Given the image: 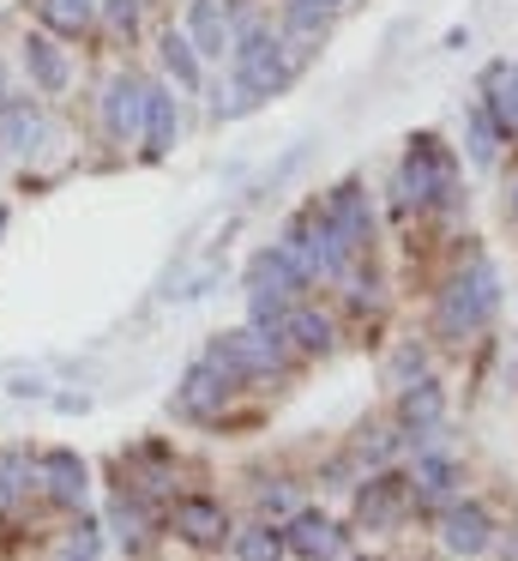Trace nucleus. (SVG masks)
Instances as JSON below:
<instances>
[{"mask_svg": "<svg viewBox=\"0 0 518 561\" xmlns=\"http://www.w3.org/2000/svg\"><path fill=\"white\" fill-rule=\"evenodd\" d=\"M24 67H31V79H36V91H67V55L55 49L48 37H24Z\"/></svg>", "mask_w": 518, "mask_h": 561, "instance_id": "20", "label": "nucleus"}, {"mask_svg": "<svg viewBox=\"0 0 518 561\" xmlns=\"http://www.w3.org/2000/svg\"><path fill=\"white\" fill-rule=\"evenodd\" d=\"M404 501H410V483H398V477H373V483L356 495V519L361 525H392L398 513H404Z\"/></svg>", "mask_w": 518, "mask_h": 561, "instance_id": "18", "label": "nucleus"}, {"mask_svg": "<svg viewBox=\"0 0 518 561\" xmlns=\"http://www.w3.org/2000/svg\"><path fill=\"white\" fill-rule=\"evenodd\" d=\"M260 513H289V489L284 483H265L260 489Z\"/></svg>", "mask_w": 518, "mask_h": 561, "instance_id": "33", "label": "nucleus"}, {"mask_svg": "<svg viewBox=\"0 0 518 561\" xmlns=\"http://www.w3.org/2000/svg\"><path fill=\"white\" fill-rule=\"evenodd\" d=\"M500 79L513 85V98H518V67H500Z\"/></svg>", "mask_w": 518, "mask_h": 561, "instance_id": "34", "label": "nucleus"}, {"mask_svg": "<svg viewBox=\"0 0 518 561\" xmlns=\"http://www.w3.org/2000/svg\"><path fill=\"white\" fill-rule=\"evenodd\" d=\"M320 218H325V224H332V230H337V242H344L349 254H356V248L368 242V230H373V211H368V194H361L356 182L332 187V194H325V206H320Z\"/></svg>", "mask_w": 518, "mask_h": 561, "instance_id": "9", "label": "nucleus"}, {"mask_svg": "<svg viewBox=\"0 0 518 561\" xmlns=\"http://www.w3.org/2000/svg\"><path fill=\"white\" fill-rule=\"evenodd\" d=\"M392 380H398V387H410V380H422V351H416V344H404V351H392Z\"/></svg>", "mask_w": 518, "mask_h": 561, "instance_id": "31", "label": "nucleus"}, {"mask_svg": "<svg viewBox=\"0 0 518 561\" xmlns=\"http://www.w3.org/2000/svg\"><path fill=\"white\" fill-rule=\"evenodd\" d=\"M385 453H392V435H373V440L361 435V440H356V459H368V465H380Z\"/></svg>", "mask_w": 518, "mask_h": 561, "instance_id": "32", "label": "nucleus"}, {"mask_svg": "<svg viewBox=\"0 0 518 561\" xmlns=\"http://www.w3.org/2000/svg\"><path fill=\"white\" fill-rule=\"evenodd\" d=\"M229 55H235V79L253 91V98H277V91L308 67V49H296L289 37H277V31H265V25L241 31Z\"/></svg>", "mask_w": 518, "mask_h": 561, "instance_id": "1", "label": "nucleus"}, {"mask_svg": "<svg viewBox=\"0 0 518 561\" xmlns=\"http://www.w3.org/2000/svg\"><path fill=\"white\" fill-rule=\"evenodd\" d=\"M500 556H506V561H518V537H513V543H506V549H500Z\"/></svg>", "mask_w": 518, "mask_h": 561, "instance_id": "36", "label": "nucleus"}, {"mask_svg": "<svg viewBox=\"0 0 518 561\" xmlns=\"http://www.w3.org/2000/svg\"><path fill=\"white\" fill-rule=\"evenodd\" d=\"M96 13H103V25L115 31V37H133V31H139V0H96Z\"/></svg>", "mask_w": 518, "mask_h": 561, "instance_id": "27", "label": "nucleus"}, {"mask_svg": "<svg viewBox=\"0 0 518 561\" xmlns=\"http://www.w3.org/2000/svg\"><path fill=\"white\" fill-rule=\"evenodd\" d=\"M494 308H500V272H494L488 260H476L464 278L446 284V296H440V332H446V339H464V332L488 327Z\"/></svg>", "mask_w": 518, "mask_h": 561, "instance_id": "3", "label": "nucleus"}, {"mask_svg": "<svg viewBox=\"0 0 518 561\" xmlns=\"http://www.w3.org/2000/svg\"><path fill=\"white\" fill-rule=\"evenodd\" d=\"M175 134H181L175 98H169L163 85H145V127H139V139H145V158H169V146H175Z\"/></svg>", "mask_w": 518, "mask_h": 561, "instance_id": "15", "label": "nucleus"}, {"mask_svg": "<svg viewBox=\"0 0 518 561\" xmlns=\"http://www.w3.org/2000/svg\"><path fill=\"white\" fill-rule=\"evenodd\" d=\"M308 284L313 278L284 254V248L253 254V266H248V314H253V327H277V320L301 302V290H308Z\"/></svg>", "mask_w": 518, "mask_h": 561, "instance_id": "2", "label": "nucleus"}, {"mask_svg": "<svg viewBox=\"0 0 518 561\" xmlns=\"http://www.w3.org/2000/svg\"><path fill=\"white\" fill-rule=\"evenodd\" d=\"M513 218H518V187H513Z\"/></svg>", "mask_w": 518, "mask_h": 561, "instance_id": "37", "label": "nucleus"}, {"mask_svg": "<svg viewBox=\"0 0 518 561\" xmlns=\"http://www.w3.org/2000/svg\"><path fill=\"white\" fill-rule=\"evenodd\" d=\"M175 531L187 537V543H223L229 519H223V507H217V501L187 495V501H175Z\"/></svg>", "mask_w": 518, "mask_h": 561, "instance_id": "17", "label": "nucleus"}, {"mask_svg": "<svg viewBox=\"0 0 518 561\" xmlns=\"http://www.w3.org/2000/svg\"><path fill=\"white\" fill-rule=\"evenodd\" d=\"M108 519H115V531L127 537V543H139V537H145V507H139V501L115 495V507H108Z\"/></svg>", "mask_w": 518, "mask_h": 561, "instance_id": "29", "label": "nucleus"}, {"mask_svg": "<svg viewBox=\"0 0 518 561\" xmlns=\"http://www.w3.org/2000/svg\"><path fill=\"white\" fill-rule=\"evenodd\" d=\"M187 43L199 55H223V49H235V31H229V7L223 0H193L187 7Z\"/></svg>", "mask_w": 518, "mask_h": 561, "instance_id": "13", "label": "nucleus"}, {"mask_svg": "<svg viewBox=\"0 0 518 561\" xmlns=\"http://www.w3.org/2000/svg\"><path fill=\"white\" fill-rule=\"evenodd\" d=\"M235 556L241 561H284L289 549H284V531L277 525H248V531H235Z\"/></svg>", "mask_w": 518, "mask_h": 561, "instance_id": "24", "label": "nucleus"}, {"mask_svg": "<svg viewBox=\"0 0 518 561\" xmlns=\"http://www.w3.org/2000/svg\"><path fill=\"white\" fill-rule=\"evenodd\" d=\"M458 483V465L446 453H422L416 459V477H410V501H446Z\"/></svg>", "mask_w": 518, "mask_h": 561, "instance_id": "21", "label": "nucleus"}, {"mask_svg": "<svg viewBox=\"0 0 518 561\" xmlns=\"http://www.w3.org/2000/svg\"><path fill=\"white\" fill-rule=\"evenodd\" d=\"M36 471H43L48 501H60V507H79V501H84V459L72 447L43 453V459H36Z\"/></svg>", "mask_w": 518, "mask_h": 561, "instance_id": "14", "label": "nucleus"}, {"mask_svg": "<svg viewBox=\"0 0 518 561\" xmlns=\"http://www.w3.org/2000/svg\"><path fill=\"white\" fill-rule=\"evenodd\" d=\"M452 194V163H446L440 139L422 134L410 139V158H404V199L410 206H434V199Z\"/></svg>", "mask_w": 518, "mask_h": 561, "instance_id": "6", "label": "nucleus"}, {"mask_svg": "<svg viewBox=\"0 0 518 561\" xmlns=\"http://www.w3.org/2000/svg\"><path fill=\"white\" fill-rule=\"evenodd\" d=\"M36 13H43L48 31H60V37H79V31H91L96 0H36Z\"/></svg>", "mask_w": 518, "mask_h": 561, "instance_id": "22", "label": "nucleus"}, {"mask_svg": "<svg viewBox=\"0 0 518 561\" xmlns=\"http://www.w3.org/2000/svg\"><path fill=\"white\" fill-rule=\"evenodd\" d=\"M24 489H31V459L19 447H7L0 453V513H19Z\"/></svg>", "mask_w": 518, "mask_h": 561, "instance_id": "25", "label": "nucleus"}, {"mask_svg": "<svg viewBox=\"0 0 518 561\" xmlns=\"http://www.w3.org/2000/svg\"><path fill=\"white\" fill-rule=\"evenodd\" d=\"M488 122H494V134H518V98L500 79V67L488 73Z\"/></svg>", "mask_w": 518, "mask_h": 561, "instance_id": "26", "label": "nucleus"}, {"mask_svg": "<svg viewBox=\"0 0 518 561\" xmlns=\"http://www.w3.org/2000/svg\"><path fill=\"white\" fill-rule=\"evenodd\" d=\"M253 103H260V98H253V91H248V85H241V79H229V85H217V98H211V110H217V115H223V122H235V115H248V110H253Z\"/></svg>", "mask_w": 518, "mask_h": 561, "instance_id": "28", "label": "nucleus"}, {"mask_svg": "<svg viewBox=\"0 0 518 561\" xmlns=\"http://www.w3.org/2000/svg\"><path fill=\"white\" fill-rule=\"evenodd\" d=\"M313 7H325V13H337V7H349V0H313Z\"/></svg>", "mask_w": 518, "mask_h": 561, "instance_id": "35", "label": "nucleus"}, {"mask_svg": "<svg viewBox=\"0 0 518 561\" xmlns=\"http://www.w3.org/2000/svg\"><path fill=\"white\" fill-rule=\"evenodd\" d=\"M284 549H289V556H301V561H337V556H344V531H337L325 513H289Z\"/></svg>", "mask_w": 518, "mask_h": 561, "instance_id": "11", "label": "nucleus"}, {"mask_svg": "<svg viewBox=\"0 0 518 561\" xmlns=\"http://www.w3.org/2000/svg\"><path fill=\"white\" fill-rule=\"evenodd\" d=\"M229 399H235V375H223L211 356H199V363L181 375V387H175V404L187 416H217Z\"/></svg>", "mask_w": 518, "mask_h": 561, "instance_id": "7", "label": "nucleus"}, {"mask_svg": "<svg viewBox=\"0 0 518 561\" xmlns=\"http://www.w3.org/2000/svg\"><path fill=\"white\" fill-rule=\"evenodd\" d=\"M205 356H211L223 375L248 380V375H272V368L284 363V339H277V327H241V332H223Z\"/></svg>", "mask_w": 518, "mask_h": 561, "instance_id": "5", "label": "nucleus"}, {"mask_svg": "<svg viewBox=\"0 0 518 561\" xmlns=\"http://www.w3.org/2000/svg\"><path fill=\"white\" fill-rule=\"evenodd\" d=\"M43 139H48V122H43V110H36V103H24V98L0 103V146H7L12 158L43 151Z\"/></svg>", "mask_w": 518, "mask_h": 561, "instance_id": "12", "label": "nucleus"}, {"mask_svg": "<svg viewBox=\"0 0 518 561\" xmlns=\"http://www.w3.org/2000/svg\"><path fill=\"white\" fill-rule=\"evenodd\" d=\"M398 411H404L410 435L428 440V435H440V423H446V392L422 375V380H410V387H404V404H398Z\"/></svg>", "mask_w": 518, "mask_h": 561, "instance_id": "16", "label": "nucleus"}, {"mask_svg": "<svg viewBox=\"0 0 518 561\" xmlns=\"http://www.w3.org/2000/svg\"><path fill=\"white\" fill-rule=\"evenodd\" d=\"M440 537L452 556H488L494 549V519L476 507V501H452V507L440 513Z\"/></svg>", "mask_w": 518, "mask_h": 561, "instance_id": "10", "label": "nucleus"}, {"mask_svg": "<svg viewBox=\"0 0 518 561\" xmlns=\"http://www.w3.org/2000/svg\"><path fill=\"white\" fill-rule=\"evenodd\" d=\"M284 248L289 260H296L301 272H308V278H344V260H349V248L337 242V230L332 224L320 218V211H308V218H296L284 230Z\"/></svg>", "mask_w": 518, "mask_h": 561, "instance_id": "4", "label": "nucleus"}, {"mask_svg": "<svg viewBox=\"0 0 518 561\" xmlns=\"http://www.w3.org/2000/svg\"><path fill=\"white\" fill-rule=\"evenodd\" d=\"M470 158H476V163H494V122H488V110L470 115Z\"/></svg>", "mask_w": 518, "mask_h": 561, "instance_id": "30", "label": "nucleus"}, {"mask_svg": "<svg viewBox=\"0 0 518 561\" xmlns=\"http://www.w3.org/2000/svg\"><path fill=\"white\" fill-rule=\"evenodd\" d=\"M163 67L175 73L181 91H199V49L187 43V31H169L163 37Z\"/></svg>", "mask_w": 518, "mask_h": 561, "instance_id": "23", "label": "nucleus"}, {"mask_svg": "<svg viewBox=\"0 0 518 561\" xmlns=\"http://www.w3.org/2000/svg\"><path fill=\"white\" fill-rule=\"evenodd\" d=\"M277 339H284V344H296V351H308V356H313V351H332V320L296 302L284 320H277Z\"/></svg>", "mask_w": 518, "mask_h": 561, "instance_id": "19", "label": "nucleus"}, {"mask_svg": "<svg viewBox=\"0 0 518 561\" xmlns=\"http://www.w3.org/2000/svg\"><path fill=\"white\" fill-rule=\"evenodd\" d=\"M0 103H7V91H0Z\"/></svg>", "mask_w": 518, "mask_h": 561, "instance_id": "38", "label": "nucleus"}, {"mask_svg": "<svg viewBox=\"0 0 518 561\" xmlns=\"http://www.w3.org/2000/svg\"><path fill=\"white\" fill-rule=\"evenodd\" d=\"M103 127L115 146H133L145 127V79L139 73H115L103 91Z\"/></svg>", "mask_w": 518, "mask_h": 561, "instance_id": "8", "label": "nucleus"}]
</instances>
